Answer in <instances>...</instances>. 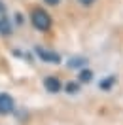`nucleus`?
Wrapping results in <instances>:
<instances>
[{"label":"nucleus","instance_id":"1a4fd4ad","mask_svg":"<svg viewBox=\"0 0 123 125\" xmlns=\"http://www.w3.org/2000/svg\"><path fill=\"white\" fill-rule=\"evenodd\" d=\"M95 0H80V4H83V6H91Z\"/></svg>","mask_w":123,"mask_h":125},{"label":"nucleus","instance_id":"f03ea898","mask_svg":"<svg viewBox=\"0 0 123 125\" xmlns=\"http://www.w3.org/2000/svg\"><path fill=\"white\" fill-rule=\"evenodd\" d=\"M13 110V99L8 93L0 95V114H10Z\"/></svg>","mask_w":123,"mask_h":125},{"label":"nucleus","instance_id":"9d476101","mask_svg":"<svg viewBox=\"0 0 123 125\" xmlns=\"http://www.w3.org/2000/svg\"><path fill=\"white\" fill-rule=\"evenodd\" d=\"M66 89H68V91H76L78 87H76V85H74V83H70V85H68V87H66Z\"/></svg>","mask_w":123,"mask_h":125},{"label":"nucleus","instance_id":"39448f33","mask_svg":"<svg viewBox=\"0 0 123 125\" xmlns=\"http://www.w3.org/2000/svg\"><path fill=\"white\" fill-rule=\"evenodd\" d=\"M0 34L2 36H10L11 34V25L6 17H0Z\"/></svg>","mask_w":123,"mask_h":125},{"label":"nucleus","instance_id":"6e6552de","mask_svg":"<svg viewBox=\"0 0 123 125\" xmlns=\"http://www.w3.org/2000/svg\"><path fill=\"white\" fill-rule=\"evenodd\" d=\"M44 2H46L47 6H57V4L61 2V0H44Z\"/></svg>","mask_w":123,"mask_h":125},{"label":"nucleus","instance_id":"423d86ee","mask_svg":"<svg viewBox=\"0 0 123 125\" xmlns=\"http://www.w3.org/2000/svg\"><path fill=\"white\" fill-rule=\"evenodd\" d=\"M93 78V72L91 70H82L80 72V82H89Z\"/></svg>","mask_w":123,"mask_h":125},{"label":"nucleus","instance_id":"f257e3e1","mask_svg":"<svg viewBox=\"0 0 123 125\" xmlns=\"http://www.w3.org/2000/svg\"><path fill=\"white\" fill-rule=\"evenodd\" d=\"M31 21H32V27L38 29V31H42V32H46V31L51 29V15L42 8H34L31 11Z\"/></svg>","mask_w":123,"mask_h":125},{"label":"nucleus","instance_id":"0eeeda50","mask_svg":"<svg viewBox=\"0 0 123 125\" xmlns=\"http://www.w3.org/2000/svg\"><path fill=\"white\" fill-rule=\"evenodd\" d=\"M112 82H114V78L102 80V83H100V87H102V89H108V87H112Z\"/></svg>","mask_w":123,"mask_h":125},{"label":"nucleus","instance_id":"20e7f679","mask_svg":"<svg viewBox=\"0 0 123 125\" xmlns=\"http://www.w3.org/2000/svg\"><path fill=\"white\" fill-rule=\"evenodd\" d=\"M36 53L40 55V59H44V61H47V62H59V55L49 53V51L46 53V49H42V47H38V49H36Z\"/></svg>","mask_w":123,"mask_h":125},{"label":"nucleus","instance_id":"7ed1b4c3","mask_svg":"<svg viewBox=\"0 0 123 125\" xmlns=\"http://www.w3.org/2000/svg\"><path fill=\"white\" fill-rule=\"evenodd\" d=\"M44 87H46L49 93H59V91L62 89V83L55 78V76H49V78L44 80Z\"/></svg>","mask_w":123,"mask_h":125}]
</instances>
